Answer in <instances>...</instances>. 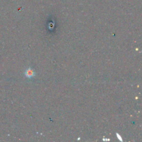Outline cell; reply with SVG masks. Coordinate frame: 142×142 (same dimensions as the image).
Listing matches in <instances>:
<instances>
[{"instance_id": "2", "label": "cell", "mask_w": 142, "mask_h": 142, "mask_svg": "<svg viewBox=\"0 0 142 142\" xmlns=\"http://www.w3.org/2000/svg\"><path fill=\"white\" fill-rule=\"evenodd\" d=\"M116 137H118V139H119V140H121V141H123V139H122V138L121 136H120V135H119V134L118 133H116Z\"/></svg>"}, {"instance_id": "1", "label": "cell", "mask_w": 142, "mask_h": 142, "mask_svg": "<svg viewBox=\"0 0 142 142\" xmlns=\"http://www.w3.org/2000/svg\"><path fill=\"white\" fill-rule=\"evenodd\" d=\"M24 74L26 75V77L28 78H32L33 77H34V76H35L36 75L35 71L31 68H28L26 71V72H25Z\"/></svg>"}]
</instances>
